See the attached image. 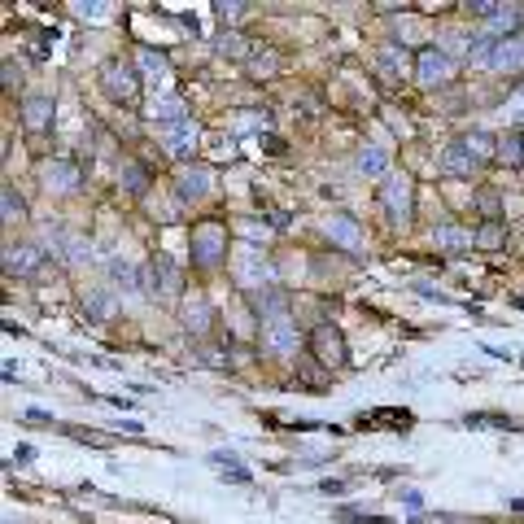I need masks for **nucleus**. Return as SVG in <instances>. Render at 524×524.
Masks as SVG:
<instances>
[{
  "instance_id": "nucleus-1",
  "label": "nucleus",
  "mask_w": 524,
  "mask_h": 524,
  "mask_svg": "<svg viewBox=\"0 0 524 524\" xmlns=\"http://www.w3.org/2000/svg\"><path fill=\"white\" fill-rule=\"evenodd\" d=\"M232 271H236V284H241V289H249V293L271 289V284H276V267H271V258L262 254L258 245H241V249H236Z\"/></svg>"
},
{
  "instance_id": "nucleus-2",
  "label": "nucleus",
  "mask_w": 524,
  "mask_h": 524,
  "mask_svg": "<svg viewBox=\"0 0 524 524\" xmlns=\"http://www.w3.org/2000/svg\"><path fill=\"white\" fill-rule=\"evenodd\" d=\"M228 258V228L214 219H201L193 228V262L197 267H219Z\"/></svg>"
},
{
  "instance_id": "nucleus-3",
  "label": "nucleus",
  "mask_w": 524,
  "mask_h": 524,
  "mask_svg": "<svg viewBox=\"0 0 524 524\" xmlns=\"http://www.w3.org/2000/svg\"><path fill=\"white\" fill-rule=\"evenodd\" d=\"M258 341H262V350L276 354V359H293L297 345H302V332H297V324L289 315H276V319H262Z\"/></svg>"
},
{
  "instance_id": "nucleus-4",
  "label": "nucleus",
  "mask_w": 524,
  "mask_h": 524,
  "mask_svg": "<svg viewBox=\"0 0 524 524\" xmlns=\"http://www.w3.org/2000/svg\"><path fill=\"white\" fill-rule=\"evenodd\" d=\"M101 88L105 97L118 101V105H140V75L131 62H110L101 70Z\"/></svg>"
},
{
  "instance_id": "nucleus-5",
  "label": "nucleus",
  "mask_w": 524,
  "mask_h": 524,
  "mask_svg": "<svg viewBox=\"0 0 524 524\" xmlns=\"http://www.w3.org/2000/svg\"><path fill=\"white\" fill-rule=\"evenodd\" d=\"M455 75V62H450L446 49H437V44H424L420 53H415V79L424 83V88H442Z\"/></svg>"
},
{
  "instance_id": "nucleus-6",
  "label": "nucleus",
  "mask_w": 524,
  "mask_h": 524,
  "mask_svg": "<svg viewBox=\"0 0 524 524\" xmlns=\"http://www.w3.org/2000/svg\"><path fill=\"white\" fill-rule=\"evenodd\" d=\"M380 206H385L389 219L407 223L415 210V184L407 175H385V184H380Z\"/></svg>"
},
{
  "instance_id": "nucleus-7",
  "label": "nucleus",
  "mask_w": 524,
  "mask_h": 524,
  "mask_svg": "<svg viewBox=\"0 0 524 524\" xmlns=\"http://www.w3.org/2000/svg\"><path fill=\"white\" fill-rule=\"evenodd\" d=\"M40 180H44V188H49V193H57V197H70V193H79V188H83V175H79V166L70 162V158L44 162V166H40Z\"/></svg>"
},
{
  "instance_id": "nucleus-8",
  "label": "nucleus",
  "mask_w": 524,
  "mask_h": 524,
  "mask_svg": "<svg viewBox=\"0 0 524 524\" xmlns=\"http://www.w3.org/2000/svg\"><path fill=\"white\" fill-rule=\"evenodd\" d=\"M311 350H315V359L324 363V367H345V363H350V354H345V337L332 324H319L315 328Z\"/></svg>"
},
{
  "instance_id": "nucleus-9",
  "label": "nucleus",
  "mask_w": 524,
  "mask_h": 524,
  "mask_svg": "<svg viewBox=\"0 0 524 524\" xmlns=\"http://www.w3.org/2000/svg\"><path fill=\"white\" fill-rule=\"evenodd\" d=\"M44 267V249L31 245V241H18V245H5V271L9 276H35Z\"/></svg>"
},
{
  "instance_id": "nucleus-10",
  "label": "nucleus",
  "mask_w": 524,
  "mask_h": 524,
  "mask_svg": "<svg viewBox=\"0 0 524 524\" xmlns=\"http://www.w3.org/2000/svg\"><path fill=\"white\" fill-rule=\"evenodd\" d=\"M324 236L337 249H363V228H359V219H354V214H332V219L324 223Z\"/></svg>"
},
{
  "instance_id": "nucleus-11",
  "label": "nucleus",
  "mask_w": 524,
  "mask_h": 524,
  "mask_svg": "<svg viewBox=\"0 0 524 524\" xmlns=\"http://www.w3.org/2000/svg\"><path fill=\"white\" fill-rule=\"evenodd\" d=\"M210 180L214 175L206 171V166H184V171L175 175V197H180L184 206H193V201H201L210 193Z\"/></svg>"
},
{
  "instance_id": "nucleus-12",
  "label": "nucleus",
  "mask_w": 524,
  "mask_h": 524,
  "mask_svg": "<svg viewBox=\"0 0 524 524\" xmlns=\"http://www.w3.org/2000/svg\"><path fill=\"white\" fill-rule=\"evenodd\" d=\"M490 70H498V75H520L524 70V35H507V40H498Z\"/></svg>"
},
{
  "instance_id": "nucleus-13",
  "label": "nucleus",
  "mask_w": 524,
  "mask_h": 524,
  "mask_svg": "<svg viewBox=\"0 0 524 524\" xmlns=\"http://www.w3.org/2000/svg\"><path fill=\"white\" fill-rule=\"evenodd\" d=\"M437 166H442V175H450V180H468V175L476 171V158H472V149L463 145V140H455V145H446Z\"/></svg>"
},
{
  "instance_id": "nucleus-14",
  "label": "nucleus",
  "mask_w": 524,
  "mask_h": 524,
  "mask_svg": "<svg viewBox=\"0 0 524 524\" xmlns=\"http://www.w3.org/2000/svg\"><path fill=\"white\" fill-rule=\"evenodd\" d=\"M210 319H214V306H210V297L206 293H193L184 302V328L193 332V337H206L210 332Z\"/></svg>"
},
{
  "instance_id": "nucleus-15",
  "label": "nucleus",
  "mask_w": 524,
  "mask_h": 524,
  "mask_svg": "<svg viewBox=\"0 0 524 524\" xmlns=\"http://www.w3.org/2000/svg\"><path fill=\"white\" fill-rule=\"evenodd\" d=\"M22 123H27V131H49L53 127V101L49 97H27L22 101Z\"/></svg>"
},
{
  "instance_id": "nucleus-16",
  "label": "nucleus",
  "mask_w": 524,
  "mask_h": 524,
  "mask_svg": "<svg viewBox=\"0 0 524 524\" xmlns=\"http://www.w3.org/2000/svg\"><path fill=\"white\" fill-rule=\"evenodd\" d=\"M254 311H258L262 319L289 315V293H284L280 284H271V289H258V293H254Z\"/></svg>"
},
{
  "instance_id": "nucleus-17",
  "label": "nucleus",
  "mask_w": 524,
  "mask_h": 524,
  "mask_svg": "<svg viewBox=\"0 0 524 524\" xmlns=\"http://www.w3.org/2000/svg\"><path fill=\"white\" fill-rule=\"evenodd\" d=\"M354 171L367 175V180H376V175L389 171V153L380 149V145H363L359 153H354Z\"/></svg>"
},
{
  "instance_id": "nucleus-18",
  "label": "nucleus",
  "mask_w": 524,
  "mask_h": 524,
  "mask_svg": "<svg viewBox=\"0 0 524 524\" xmlns=\"http://www.w3.org/2000/svg\"><path fill=\"white\" fill-rule=\"evenodd\" d=\"M516 27H520V9H516V5H494L490 18H485V31L498 35V40L516 35Z\"/></svg>"
},
{
  "instance_id": "nucleus-19",
  "label": "nucleus",
  "mask_w": 524,
  "mask_h": 524,
  "mask_svg": "<svg viewBox=\"0 0 524 524\" xmlns=\"http://www.w3.org/2000/svg\"><path fill=\"white\" fill-rule=\"evenodd\" d=\"M376 70L385 79H398L402 70H407V49H402V44H380V49H376Z\"/></svg>"
},
{
  "instance_id": "nucleus-20",
  "label": "nucleus",
  "mask_w": 524,
  "mask_h": 524,
  "mask_svg": "<svg viewBox=\"0 0 524 524\" xmlns=\"http://www.w3.org/2000/svg\"><path fill=\"white\" fill-rule=\"evenodd\" d=\"M494 49H498V35H490L485 27L468 35V62L472 66H490L494 62Z\"/></svg>"
},
{
  "instance_id": "nucleus-21",
  "label": "nucleus",
  "mask_w": 524,
  "mask_h": 524,
  "mask_svg": "<svg viewBox=\"0 0 524 524\" xmlns=\"http://www.w3.org/2000/svg\"><path fill=\"white\" fill-rule=\"evenodd\" d=\"M197 145V127H193V118L188 123H175V127H166V149L175 153V158H188Z\"/></svg>"
},
{
  "instance_id": "nucleus-22",
  "label": "nucleus",
  "mask_w": 524,
  "mask_h": 524,
  "mask_svg": "<svg viewBox=\"0 0 524 524\" xmlns=\"http://www.w3.org/2000/svg\"><path fill=\"white\" fill-rule=\"evenodd\" d=\"M433 245L437 249H472L476 245V232L455 228V223H442V228H433Z\"/></svg>"
},
{
  "instance_id": "nucleus-23",
  "label": "nucleus",
  "mask_w": 524,
  "mask_h": 524,
  "mask_svg": "<svg viewBox=\"0 0 524 524\" xmlns=\"http://www.w3.org/2000/svg\"><path fill=\"white\" fill-rule=\"evenodd\" d=\"M114 306H118V297L110 289H92L88 297H83V315L92 319V324H101V319H110L114 315Z\"/></svg>"
},
{
  "instance_id": "nucleus-24",
  "label": "nucleus",
  "mask_w": 524,
  "mask_h": 524,
  "mask_svg": "<svg viewBox=\"0 0 524 524\" xmlns=\"http://www.w3.org/2000/svg\"><path fill=\"white\" fill-rule=\"evenodd\" d=\"M118 180H123V188L131 197H145L149 193V171L140 162H123L118 166Z\"/></svg>"
},
{
  "instance_id": "nucleus-25",
  "label": "nucleus",
  "mask_w": 524,
  "mask_h": 524,
  "mask_svg": "<svg viewBox=\"0 0 524 524\" xmlns=\"http://www.w3.org/2000/svg\"><path fill=\"white\" fill-rule=\"evenodd\" d=\"M463 145L472 149V158L481 162V158H498V136H490L485 127H472L468 136H463Z\"/></svg>"
},
{
  "instance_id": "nucleus-26",
  "label": "nucleus",
  "mask_w": 524,
  "mask_h": 524,
  "mask_svg": "<svg viewBox=\"0 0 524 524\" xmlns=\"http://www.w3.org/2000/svg\"><path fill=\"white\" fill-rule=\"evenodd\" d=\"M153 118H158L162 127H175V123H188V105L184 97H162L158 105H153Z\"/></svg>"
},
{
  "instance_id": "nucleus-27",
  "label": "nucleus",
  "mask_w": 524,
  "mask_h": 524,
  "mask_svg": "<svg viewBox=\"0 0 524 524\" xmlns=\"http://www.w3.org/2000/svg\"><path fill=\"white\" fill-rule=\"evenodd\" d=\"M498 162H507V166H520V162H524V140H520V131H503V136H498Z\"/></svg>"
},
{
  "instance_id": "nucleus-28",
  "label": "nucleus",
  "mask_w": 524,
  "mask_h": 524,
  "mask_svg": "<svg viewBox=\"0 0 524 524\" xmlns=\"http://www.w3.org/2000/svg\"><path fill=\"white\" fill-rule=\"evenodd\" d=\"M140 297H149V302H166V289H162V276H158V267H153V258L140 267Z\"/></svg>"
},
{
  "instance_id": "nucleus-29",
  "label": "nucleus",
  "mask_w": 524,
  "mask_h": 524,
  "mask_svg": "<svg viewBox=\"0 0 524 524\" xmlns=\"http://www.w3.org/2000/svg\"><path fill=\"white\" fill-rule=\"evenodd\" d=\"M153 267H158V276H162L166 297L180 293V271H175V262H171V258H166V254H153Z\"/></svg>"
},
{
  "instance_id": "nucleus-30",
  "label": "nucleus",
  "mask_w": 524,
  "mask_h": 524,
  "mask_svg": "<svg viewBox=\"0 0 524 524\" xmlns=\"http://www.w3.org/2000/svg\"><path fill=\"white\" fill-rule=\"evenodd\" d=\"M0 206H5V223H14V219H22V214H27V201L14 193V184L0 188Z\"/></svg>"
},
{
  "instance_id": "nucleus-31",
  "label": "nucleus",
  "mask_w": 524,
  "mask_h": 524,
  "mask_svg": "<svg viewBox=\"0 0 524 524\" xmlns=\"http://www.w3.org/2000/svg\"><path fill=\"white\" fill-rule=\"evenodd\" d=\"M503 241H507V232H503V223H485V228H476V245L481 249H503Z\"/></svg>"
},
{
  "instance_id": "nucleus-32",
  "label": "nucleus",
  "mask_w": 524,
  "mask_h": 524,
  "mask_svg": "<svg viewBox=\"0 0 524 524\" xmlns=\"http://www.w3.org/2000/svg\"><path fill=\"white\" fill-rule=\"evenodd\" d=\"M140 66H145L153 79H166V75H171V66H166V57H162V53H153V49H140Z\"/></svg>"
},
{
  "instance_id": "nucleus-33",
  "label": "nucleus",
  "mask_w": 524,
  "mask_h": 524,
  "mask_svg": "<svg viewBox=\"0 0 524 524\" xmlns=\"http://www.w3.org/2000/svg\"><path fill=\"white\" fill-rule=\"evenodd\" d=\"M219 53H228V57H245V53H249L245 35H236V31H228V35H219Z\"/></svg>"
},
{
  "instance_id": "nucleus-34",
  "label": "nucleus",
  "mask_w": 524,
  "mask_h": 524,
  "mask_svg": "<svg viewBox=\"0 0 524 524\" xmlns=\"http://www.w3.org/2000/svg\"><path fill=\"white\" fill-rule=\"evenodd\" d=\"M468 428H516V420H507V415H468Z\"/></svg>"
},
{
  "instance_id": "nucleus-35",
  "label": "nucleus",
  "mask_w": 524,
  "mask_h": 524,
  "mask_svg": "<svg viewBox=\"0 0 524 524\" xmlns=\"http://www.w3.org/2000/svg\"><path fill=\"white\" fill-rule=\"evenodd\" d=\"M210 463H214L219 472H232V468H241V455H236V450H214Z\"/></svg>"
},
{
  "instance_id": "nucleus-36",
  "label": "nucleus",
  "mask_w": 524,
  "mask_h": 524,
  "mask_svg": "<svg viewBox=\"0 0 524 524\" xmlns=\"http://www.w3.org/2000/svg\"><path fill=\"white\" fill-rule=\"evenodd\" d=\"M476 206L485 210V219H490V223L498 219V197H494V193H481V197H476Z\"/></svg>"
},
{
  "instance_id": "nucleus-37",
  "label": "nucleus",
  "mask_w": 524,
  "mask_h": 524,
  "mask_svg": "<svg viewBox=\"0 0 524 524\" xmlns=\"http://www.w3.org/2000/svg\"><path fill=\"white\" fill-rule=\"evenodd\" d=\"M398 498H402V503H407L411 511H420V507H424V494H420V490H402Z\"/></svg>"
},
{
  "instance_id": "nucleus-38",
  "label": "nucleus",
  "mask_w": 524,
  "mask_h": 524,
  "mask_svg": "<svg viewBox=\"0 0 524 524\" xmlns=\"http://www.w3.org/2000/svg\"><path fill=\"white\" fill-rule=\"evenodd\" d=\"M219 18H223V22H232V18H241V5H219Z\"/></svg>"
},
{
  "instance_id": "nucleus-39",
  "label": "nucleus",
  "mask_w": 524,
  "mask_h": 524,
  "mask_svg": "<svg viewBox=\"0 0 524 524\" xmlns=\"http://www.w3.org/2000/svg\"><path fill=\"white\" fill-rule=\"evenodd\" d=\"M319 494H345V481H324L319 485Z\"/></svg>"
},
{
  "instance_id": "nucleus-40",
  "label": "nucleus",
  "mask_w": 524,
  "mask_h": 524,
  "mask_svg": "<svg viewBox=\"0 0 524 524\" xmlns=\"http://www.w3.org/2000/svg\"><path fill=\"white\" fill-rule=\"evenodd\" d=\"M511 118H516V123H524V97L511 101Z\"/></svg>"
},
{
  "instance_id": "nucleus-41",
  "label": "nucleus",
  "mask_w": 524,
  "mask_h": 524,
  "mask_svg": "<svg viewBox=\"0 0 524 524\" xmlns=\"http://www.w3.org/2000/svg\"><path fill=\"white\" fill-rule=\"evenodd\" d=\"M507 507H516V511H524V498H507Z\"/></svg>"
}]
</instances>
